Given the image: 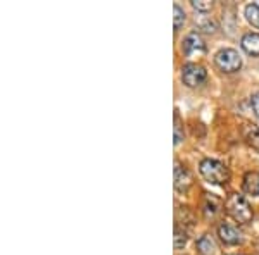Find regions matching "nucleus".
<instances>
[{
    "mask_svg": "<svg viewBox=\"0 0 259 255\" xmlns=\"http://www.w3.org/2000/svg\"><path fill=\"white\" fill-rule=\"evenodd\" d=\"M199 171L202 178L211 185H227L230 179V171L227 164L216 161V159H204L199 164Z\"/></svg>",
    "mask_w": 259,
    "mask_h": 255,
    "instance_id": "nucleus-1",
    "label": "nucleus"
},
{
    "mask_svg": "<svg viewBox=\"0 0 259 255\" xmlns=\"http://www.w3.org/2000/svg\"><path fill=\"white\" fill-rule=\"evenodd\" d=\"M225 211L232 217L233 221H237L239 224H249L252 221V209H250L249 202L239 193H232L225 202Z\"/></svg>",
    "mask_w": 259,
    "mask_h": 255,
    "instance_id": "nucleus-2",
    "label": "nucleus"
},
{
    "mask_svg": "<svg viewBox=\"0 0 259 255\" xmlns=\"http://www.w3.org/2000/svg\"><path fill=\"white\" fill-rule=\"evenodd\" d=\"M214 62L223 73H237L242 68V57L235 48H221L214 56Z\"/></svg>",
    "mask_w": 259,
    "mask_h": 255,
    "instance_id": "nucleus-3",
    "label": "nucleus"
},
{
    "mask_svg": "<svg viewBox=\"0 0 259 255\" xmlns=\"http://www.w3.org/2000/svg\"><path fill=\"white\" fill-rule=\"evenodd\" d=\"M206 79H207V71L200 64L189 62V64H185L182 68V81H183V85H187L189 88L200 86Z\"/></svg>",
    "mask_w": 259,
    "mask_h": 255,
    "instance_id": "nucleus-4",
    "label": "nucleus"
},
{
    "mask_svg": "<svg viewBox=\"0 0 259 255\" xmlns=\"http://www.w3.org/2000/svg\"><path fill=\"white\" fill-rule=\"evenodd\" d=\"M182 50H183V54L189 57L202 56V54L206 52V45H204V40L200 38L199 33L192 31L185 36V40H183Z\"/></svg>",
    "mask_w": 259,
    "mask_h": 255,
    "instance_id": "nucleus-5",
    "label": "nucleus"
},
{
    "mask_svg": "<svg viewBox=\"0 0 259 255\" xmlns=\"http://www.w3.org/2000/svg\"><path fill=\"white\" fill-rule=\"evenodd\" d=\"M218 236L225 245H239L242 241V235L235 226L228 223H221L218 226Z\"/></svg>",
    "mask_w": 259,
    "mask_h": 255,
    "instance_id": "nucleus-6",
    "label": "nucleus"
},
{
    "mask_svg": "<svg viewBox=\"0 0 259 255\" xmlns=\"http://www.w3.org/2000/svg\"><path fill=\"white\" fill-rule=\"evenodd\" d=\"M197 252L199 255H223L220 250V245L211 235H202L197 240Z\"/></svg>",
    "mask_w": 259,
    "mask_h": 255,
    "instance_id": "nucleus-7",
    "label": "nucleus"
},
{
    "mask_svg": "<svg viewBox=\"0 0 259 255\" xmlns=\"http://www.w3.org/2000/svg\"><path fill=\"white\" fill-rule=\"evenodd\" d=\"M190 186H192V174L189 173V169L182 167L177 162L175 164V188H177V191H182L183 193Z\"/></svg>",
    "mask_w": 259,
    "mask_h": 255,
    "instance_id": "nucleus-8",
    "label": "nucleus"
},
{
    "mask_svg": "<svg viewBox=\"0 0 259 255\" xmlns=\"http://www.w3.org/2000/svg\"><path fill=\"white\" fill-rule=\"evenodd\" d=\"M240 47L249 56L257 57L259 56V33H245L240 40Z\"/></svg>",
    "mask_w": 259,
    "mask_h": 255,
    "instance_id": "nucleus-9",
    "label": "nucleus"
},
{
    "mask_svg": "<svg viewBox=\"0 0 259 255\" xmlns=\"http://www.w3.org/2000/svg\"><path fill=\"white\" fill-rule=\"evenodd\" d=\"M242 186H244L245 193L257 196L259 195V173H256V171H249V173H245Z\"/></svg>",
    "mask_w": 259,
    "mask_h": 255,
    "instance_id": "nucleus-10",
    "label": "nucleus"
},
{
    "mask_svg": "<svg viewBox=\"0 0 259 255\" xmlns=\"http://www.w3.org/2000/svg\"><path fill=\"white\" fill-rule=\"evenodd\" d=\"M244 140L254 152L259 154V128L254 124H247L244 128Z\"/></svg>",
    "mask_w": 259,
    "mask_h": 255,
    "instance_id": "nucleus-11",
    "label": "nucleus"
},
{
    "mask_svg": "<svg viewBox=\"0 0 259 255\" xmlns=\"http://www.w3.org/2000/svg\"><path fill=\"white\" fill-rule=\"evenodd\" d=\"M202 211H204V216H206L207 219H209V217H214L221 211V200L214 195H206Z\"/></svg>",
    "mask_w": 259,
    "mask_h": 255,
    "instance_id": "nucleus-12",
    "label": "nucleus"
},
{
    "mask_svg": "<svg viewBox=\"0 0 259 255\" xmlns=\"http://www.w3.org/2000/svg\"><path fill=\"white\" fill-rule=\"evenodd\" d=\"M245 19H247L249 24H252L254 28L259 30V6L257 4H247L244 9Z\"/></svg>",
    "mask_w": 259,
    "mask_h": 255,
    "instance_id": "nucleus-13",
    "label": "nucleus"
},
{
    "mask_svg": "<svg viewBox=\"0 0 259 255\" xmlns=\"http://www.w3.org/2000/svg\"><path fill=\"white\" fill-rule=\"evenodd\" d=\"M175 248H183V246L187 245V241H189V236H187V231L182 228L178 223L175 224Z\"/></svg>",
    "mask_w": 259,
    "mask_h": 255,
    "instance_id": "nucleus-14",
    "label": "nucleus"
},
{
    "mask_svg": "<svg viewBox=\"0 0 259 255\" xmlns=\"http://www.w3.org/2000/svg\"><path fill=\"white\" fill-rule=\"evenodd\" d=\"M173 12H175V18H173L175 31H180V28H182L183 23H185V12H183V9L178 6V4L173 6Z\"/></svg>",
    "mask_w": 259,
    "mask_h": 255,
    "instance_id": "nucleus-15",
    "label": "nucleus"
},
{
    "mask_svg": "<svg viewBox=\"0 0 259 255\" xmlns=\"http://www.w3.org/2000/svg\"><path fill=\"white\" fill-rule=\"evenodd\" d=\"M175 145H180L183 140V124H182V118H180L178 111H175Z\"/></svg>",
    "mask_w": 259,
    "mask_h": 255,
    "instance_id": "nucleus-16",
    "label": "nucleus"
},
{
    "mask_svg": "<svg viewBox=\"0 0 259 255\" xmlns=\"http://www.w3.org/2000/svg\"><path fill=\"white\" fill-rule=\"evenodd\" d=\"M192 7H194L195 11L207 12L212 9V2H209V0H192Z\"/></svg>",
    "mask_w": 259,
    "mask_h": 255,
    "instance_id": "nucleus-17",
    "label": "nucleus"
},
{
    "mask_svg": "<svg viewBox=\"0 0 259 255\" xmlns=\"http://www.w3.org/2000/svg\"><path fill=\"white\" fill-rule=\"evenodd\" d=\"M250 106H252V111H254V114L259 118V91L257 93H254L252 97H250Z\"/></svg>",
    "mask_w": 259,
    "mask_h": 255,
    "instance_id": "nucleus-18",
    "label": "nucleus"
},
{
    "mask_svg": "<svg viewBox=\"0 0 259 255\" xmlns=\"http://www.w3.org/2000/svg\"><path fill=\"white\" fill-rule=\"evenodd\" d=\"M237 255H244V253H237Z\"/></svg>",
    "mask_w": 259,
    "mask_h": 255,
    "instance_id": "nucleus-19",
    "label": "nucleus"
}]
</instances>
